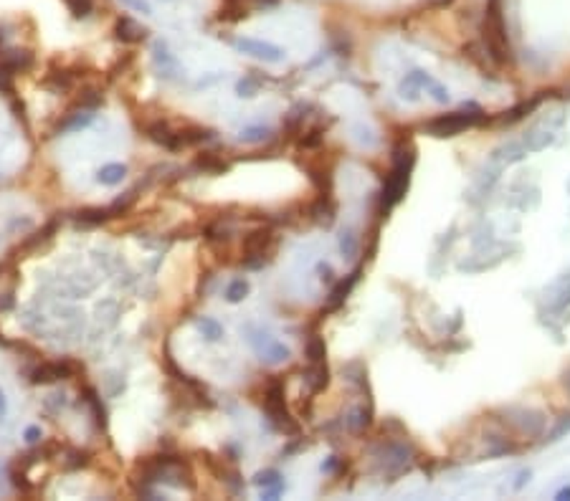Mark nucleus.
Instances as JSON below:
<instances>
[{"label": "nucleus", "instance_id": "35", "mask_svg": "<svg viewBox=\"0 0 570 501\" xmlns=\"http://www.w3.org/2000/svg\"><path fill=\"white\" fill-rule=\"evenodd\" d=\"M26 440H28V443H38V440H41V428L31 425V428L26 431Z\"/></svg>", "mask_w": 570, "mask_h": 501}, {"label": "nucleus", "instance_id": "23", "mask_svg": "<svg viewBox=\"0 0 570 501\" xmlns=\"http://www.w3.org/2000/svg\"><path fill=\"white\" fill-rule=\"evenodd\" d=\"M91 463V453L82 451V448H71L63 456V471H79V468H86Z\"/></svg>", "mask_w": 570, "mask_h": 501}, {"label": "nucleus", "instance_id": "14", "mask_svg": "<svg viewBox=\"0 0 570 501\" xmlns=\"http://www.w3.org/2000/svg\"><path fill=\"white\" fill-rule=\"evenodd\" d=\"M213 137L208 127H201V125H185L183 129H178V139H180V147H195V145H203Z\"/></svg>", "mask_w": 570, "mask_h": 501}, {"label": "nucleus", "instance_id": "29", "mask_svg": "<svg viewBox=\"0 0 570 501\" xmlns=\"http://www.w3.org/2000/svg\"><path fill=\"white\" fill-rule=\"evenodd\" d=\"M272 137V132L266 129V127H249V129H244V132L238 134V139L241 142H266V139Z\"/></svg>", "mask_w": 570, "mask_h": 501}, {"label": "nucleus", "instance_id": "27", "mask_svg": "<svg viewBox=\"0 0 570 501\" xmlns=\"http://www.w3.org/2000/svg\"><path fill=\"white\" fill-rule=\"evenodd\" d=\"M198 329H201L203 337H208L210 342H218L223 337V327L218 324L216 319H210V317H203V319H198Z\"/></svg>", "mask_w": 570, "mask_h": 501}, {"label": "nucleus", "instance_id": "34", "mask_svg": "<svg viewBox=\"0 0 570 501\" xmlns=\"http://www.w3.org/2000/svg\"><path fill=\"white\" fill-rule=\"evenodd\" d=\"M236 89H238V97H254V91H256V84L249 81V79H241Z\"/></svg>", "mask_w": 570, "mask_h": 501}, {"label": "nucleus", "instance_id": "26", "mask_svg": "<svg viewBox=\"0 0 570 501\" xmlns=\"http://www.w3.org/2000/svg\"><path fill=\"white\" fill-rule=\"evenodd\" d=\"M63 6L69 8V13L74 18H89L91 10H94V0H63Z\"/></svg>", "mask_w": 570, "mask_h": 501}, {"label": "nucleus", "instance_id": "21", "mask_svg": "<svg viewBox=\"0 0 570 501\" xmlns=\"http://www.w3.org/2000/svg\"><path fill=\"white\" fill-rule=\"evenodd\" d=\"M125 175H127V165H122V162H109V165L99 167L97 182H102V185H119V182L125 180Z\"/></svg>", "mask_w": 570, "mask_h": 501}, {"label": "nucleus", "instance_id": "10", "mask_svg": "<svg viewBox=\"0 0 570 501\" xmlns=\"http://www.w3.org/2000/svg\"><path fill=\"white\" fill-rule=\"evenodd\" d=\"M147 31L142 23H137L134 18H130V15H122V18H117V23H114V38L122 43H130V46H134V43H142L147 38Z\"/></svg>", "mask_w": 570, "mask_h": 501}, {"label": "nucleus", "instance_id": "13", "mask_svg": "<svg viewBox=\"0 0 570 501\" xmlns=\"http://www.w3.org/2000/svg\"><path fill=\"white\" fill-rule=\"evenodd\" d=\"M251 344L256 347V352L261 355V360L269 362V365H277V362H282V360L289 357V349H286L284 344H279V342L269 340L266 334H264V344H261V342H251Z\"/></svg>", "mask_w": 570, "mask_h": 501}, {"label": "nucleus", "instance_id": "19", "mask_svg": "<svg viewBox=\"0 0 570 501\" xmlns=\"http://www.w3.org/2000/svg\"><path fill=\"white\" fill-rule=\"evenodd\" d=\"M305 380L312 392H322V390H327V385H330V369H327V362H314V365H309Z\"/></svg>", "mask_w": 570, "mask_h": 501}, {"label": "nucleus", "instance_id": "2", "mask_svg": "<svg viewBox=\"0 0 570 501\" xmlns=\"http://www.w3.org/2000/svg\"><path fill=\"white\" fill-rule=\"evenodd\" d=\"M264 411L266 415L272 418V423L277 425L279 431L284 433H297L299 423L292 418L289 408H286V388L279 377H272L264 388Z\"/></svg>", "mask_w": 570, "mask_h": 501}, {"label": "nucleus", "instance_id": "6", "mask_svg": "<svg viewBox=\"0 0 570 501\" xmlns=\"http://www.w3.org/2000/svg\"><path fill=\"white\" fill-rule=\"evenodd\" d=\"M482 111L477 114H466V111H452V114H444V117H436L429 125V132L433 137H454L459 134L461 129H469V127H477L482 122Z\"/></svg>", "mask_w": 570, "mask_h": 501}, {"label": "nucleus", "instance_id": "7", "mask_svg": "<svg viewBox=\"0 0 570 501\" xmlns=\"http://www.w3.org/2000/svg\"><path fill=\"white\" fill-rule=\"evenodd\" d=\"M233 46L241 54L254 56V58L266 63H279L284 58V49H279V46H274L269 41H259V38H233Z\"/></svg>", "mask_w": 570, "mask_h": 501}, {"label": "nucleus", "instance_id": "24", "mask_svg": "<svg viewBox=\"0 0 570 501\" xmlns=\"http://www.w3.org/2000/svg\"><path fill=\"white\" fill-rule=\"evenodd\" d=\"M307 360H309V365H314V362H327V347H325V340H322L320 334H312L309 340H307Z\"/></svg>", "mask_w": 570, "mask_h": 501}, {"label": "nucleus", "instance_id": "25", "mask_svg": "<svg viewBox=\"0 0 570 501\" xmlns=\"http://www.w3.org/2000/svg\"><path fill=\"white\" fill-rule=\"evenodd\" d=\"M246 294H249V281H246V278H233L229 284V289H226V299H229L231 304H238V301L246 299Z\"/></svg>", "mask_w": 570, "mask_h": 501}, {"label": "nucleus", "instance_id": "18", "mask_svg": "<svg viewBox=\"0 0 570 501\" xmlns=\"http://www.w3.org/2000/svg\"><path fill=\"white\" fill-rule=\"evenodd\" d=\"M357 276H360V269L350 273L348 281H340V284H337V289H334V292L330 294V299H327V312H334V309H340V306L345 304L348 294L353 292V286L357 284Z\"/></svg>", "mask_w": 570, "mask_h": 501}, {"label": "nucleus", "instance_id": "4", "mask_svg": "<svg viewBox=\"0 0 570 501\" xmlns=\"http://www.w3.org/2000/svg\"><path fill=\"white\" fill-rule=\"evenodd\" d=\"M274 246H277V233L272 228H264V225L254 228L251 233H246L244 244H241V250H244V261L241 264L249 266V269H261Z\"/></svg>", "mask_w": 570, "mask_h": 501}, {"label": "nucleus", "instance_id": "37", "mask_svg": "<svg viewBox=\"0 0 570 501\" xmlns=\"http://www.w3.org/2000/svg\"><path fill=\"white\" fill-rule=\"evenodd\" d=\"M557 499H570V488H563V491L557 494Z\"/></svg>", "mask_w": 570, "mask_h": 501}, {"label": "nucleus", "instance_id": "12", "mask_svg": "<svg viewBox=\"0 0 570 501\" xmlns=\"http://www.w3.org/2000/svg\"><path fill=\"white\" fill-rule=\"evenodd\" d=\"M94 122V111H82V109H66L59 119L54 132L56 134H63V132H77L82 127L91 125Z\"/></svg>", "mask_w": 570, "mask_h": 501}, {"label": "nucleus", "instance_id": "15", "mask_svg": "<svg viewBox=\"0 0 570 501\" xmlns=\"http://www.w3.org/2000/svg\"><path fill=\"white\" fill-rule=\"evenodd\" d=\"M82 400L91 408V415H94V420H97V425L105 431L107 428V408L105 403H102V397H99V392L94 388H89V385H84L82 388Z\"/></svg>", "mask_w": 570, "mask_h": 501}, {"label": "nucleus", "instance_id": "16", "mask_svg": "<svg viewBox=\"0 0 570 501\" xmlns=\"http://www.w3.org/2000/svg\"><path fill=\"white\" fill-rule=\"evenodd\" d=\"M195 167L208 175H223L229 173V160H223V154L218 152H201L195 157Z\"/></svg>", "mask_w": 570, "mask_h": 501}, {"label": "nucleus", "instance_id": "1", "mask_svg": "<svg viewBox=\"0 0 570 501\" xmlns=\"http://www.w3.org/2000/svg\"><path fill=\"white\" fill-rule=\"evenodd\" d=\"M413 162H416L413 147L398 145L396 154H393V170H390L388 180H385V188H383L380 193V213H388L396 202H401V198H403L406 190H408Z\"/></svg>", "mask_w": 570, "mask_h": 501}, {"label": "nucleus", "instance_id": "5", "mask_svg": "<svg viewBox=\"0 0 570 501\" xmlns=\"http://www.w3.org/2000/svg\"><path fill=\"white\" fill-rule=\"evenodd\" d=\"M82 365L71 357H61V360H51V362H38L33 367L28 369V383L31 385H51L59 383V380H69L77 372H82Z\"/></svg>", "mask_w": 570, "mask_h": 501}, {"label": "nucleus", "instance_id": "28", "mask_svg": "<svg viewBox=\"0 0 570 501\" xmlns=\"http://www.w3.org/2000/svg\"><path fill=\"white\" fill-rule=\"evenodd\" d=\"M10 484H13V488L21 491V494H33V484L26 479V471H23V468L15 466L13 471H10Z\"/></svg>", "mask_w": 570, "mask_h": 501}, {"label": "nucleus", "instance_id": "33", "mask_svg": "<svg viewBox=\"0 0 570 501\" xmlns=\"http://www.w3.org/2000/svg\"><path fill=\"white\" fill-rule=\"evenodd\" d=\"M0 94H15V84H13V74L0 69Z\"/></svg>", "mask_w": 570, "mask_h": 501}, {"label": "nucleus", "instance_id": "17", "mask_svg": "<svg viewBox=\"0 0 570 501\" xmlns=\"http://www.w3.org/2000/svg\"><path fill=\"white\" fill-rule=\"evenodd\" d=\"M102 102H105V94H102V89H94V86H89V89H82V91H79V97L74 99V102H71L69 109L97 111L99 106H102Z\"/></svg>", "mask_w": 570, "mask_h": 501}, {"label": "nucleus", "instance_id": "22", "mask_svg": "<svg viewBox=\"0 0 570 501\" xmlns=\"http://www.w3.org/2000/svg\"><path fill=\"white\" fill-rule=\"evenodd\" d=\"M109 218H111L109 208H82L74 216V221H77V225H102Z\"/></svg>", "mask_w": 570, "mask_h": 501}, {"label": "nucleus", "instance_id": "11", "mask_svg": "<svg viewBox=\"0 0 570 501\" xmlns=\"http://www.w3.org/2000/svg\"><path fill=\"white\" fill-rule=\"evenodd\" d=\"M79 77L74 74V69H51L46 77L41 79V86L49 89L51 94H66L77 86Z\"/></svg>", "mask_w": 570, "mask_h": 501}, {"label": "nucleus", "instance_id": "32", "mask_svg": "<svg viewBox=\"0 0 570 501\" xmlns=\"http://www.w3.org/2000/svg\"><path fill=\"white\" fill-rule=\"evenodd\" d=\"M122 6H127V8H132V10H137V13H142V15H150L153 13V8H150V3L147 0H119Z\"/></svg>", "mask_w": 570, "mask_h": 501}, {"label": "nucleus", "instance_id": "20", "mask_svg": "<svg viewBox=\"0 0 570 501\" xmlns=\"http://www.w3.org/2000/svg\"><path fill=\"white\" fill-rule=\"evenodd\" d=\"M56 230H59V221H49L41 230H36L33 236L26 238V241H23V244L18 246V250H23V253H28V250H36L38 246H43L46 241H51Z\"/></svg>", "mask_w": 570, "mask_h": 501}, {"label": "nucleus", "instance_id": "8", "mask_svg": "<svg viewBox=\"0 0 570 501\" xmlns=\"http://www.w3.org/2000/svg\"><path fill=\"white\" fill-rule=\"evenodd\" d=\"M142 132H145L147 137L153 139V142H157V145H162L165 150H170V152H178V150H183L180 139H178V129H173V127H170V122H165V119H155V122H147V125L142 127Z\"/></svg>", "mask_w": 570, "mask_h": 501}, {"label": "nucleus", "instance_id": "36", "mask_svg": "<svg viewBox=\"0 0 570 501\" xmlns=\"http://www.w3.org/2000/svg\"><path fill=\"white\" fill-rule=\"evenodd\" d=\"M8 415V400H6V392L0 390V420Z\"/></svg>", "mask_w": 570, "mask_h": 501}, {"label": "nucleus", "instance_id": "3", "mask_svg": "<svg viewBox=\"0 0 570 501\" xmlns=\"http://www.w3.org/2000/svg\"><path fill=\"white\" fill-rule=\"evenodd\" d=\"M484 41L497 63H504L509 58V43L504 33V21H502V0H489L487 18H484Z\"/></svg>", "mask_w": 570, "mask_h": 501}, {"label": "nucleus", "instance_id": "30", "mask_svg": "<svg viewBox=\"0 0 570 501\" xmlns=\"http://www.w3.org/2000/svg\"><path fill=\"white\" fill-rule=\"evenodd\" d=\"M322 139H325V127H314V129H309L305 137L299 139V147H305V150H312V147L322 145Z\"/></svg>", "mask_w": 570, "mask_h": 501}, {"label": "nucleus", "instance_id": "31", "mask_svg": "<svg viewBox=\"0 0 570 501\" xmlns=\"http://www.w3.org/2000/svg\"><path fill=\"white\" fill-rule=\"evenodd\" d=\"M282 476H279L277 471H272V468H269V471H261L256 476V479H254V484H256V486H264V488H269V486H282Z\"/></svg>", "mask_w": 570, "mask_h": 501}, {"label": "nucleus", "instance_id": "9", "mask_svg": "<svg viewBox=\"0 0 570 501\" xmlns=\"http://www.w3.org/2000/svg\"><path fill=\"white\" fill-rule=\"evenodd\" d=\"M33 54L31 51H23V49H6L0 54V69L8 71V74H26V71L33 69Z\"/></svg>", "mask_w": 570, "mask_h": 501}]
</instances>
